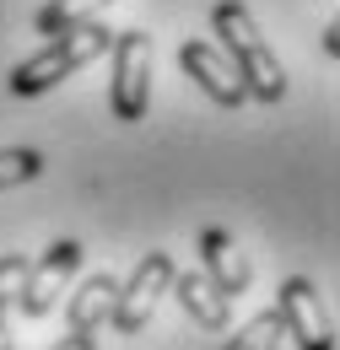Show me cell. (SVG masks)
Listing matches in <instances>:
<instances>
[{"instance_id":"4fadbf2b","label":"cell","mask_w":340,"mask_h":350,"mask_svg":"<svg viewBox=\"0 0 340 350\" xmlns=\"http://www.w3.org/2000/svg\"><path fill=\"white\" fill-rule=\"evenodd\" d=\"M276 340H281V312L270 307V312H259V318H249L232 340H227V350H276Z\"/></svg>"},{"instance_id":"6da1fadb","label":"cell","mask_w":340,"mask_h":350,"mask_svg":"<svg viewBox=\"0 0 340 350\" xmlns=\"http://www.w3.org/2000/svg\"><path fill=\"white\" fill-rule=\"evenodd\" d=\"M211 27H216V38L227 44V59H232L243 92H249L254 103H281V97H287V70H281V59L270 54L265 33L254 27L249 5H243V0H216Z\"/></svg>"},{"instance_id":"8fae6325","label":"cell","mask_w":340,"mask_h":350,"mask_svg":"<svg viewBox=\"0 0 340 350\" xmlns=\"http://www.w3.org/2000/svg\"><path fill=\"white\" fill-rule=\"evenodd\" d=\"M114 0H49L38 16H33V27H38L43 38H54V33H65V27H76V22H92L97 11H108Z\"/></svg>"},{"instance_id":"5bb4252c","label":"cell","mask_w":340,"mask_h":350,"mask_svg":"<svg viewBox=\"0 0 340 350\" xmlns=\"http://www.w3.org/2000/svg\"><path fill=\"white\" fill-rule=\"evenodd\" d=\"M27 264L33 259H22V254H5V259H0V312L16 302V291H22V280H27Z\"/></svg>"},{"instance_id":"30bf717a","label":"cell","mask_w":340,"mask_h":350,"mask_svg":"<svg viewBox=\"0 0 340 350\" xmlns=\"http://www.w3.org/2000/svg\"><path fill=\"white\" fill-rule=\"evenodd\" d=\"M114 291H119V280H114L108 269H103V275H86L82 286H76V297L65 302V329H71V334H103V329H108Z\"/></svg>"},{"instance_id":"52a82bcc","label":"cell","mask_w":340,"mask_h":350,"mask_svg":"<svg viewBox=\"0 0 340 350\" xmlns=\"http://www.w3.org/2000/svg\"><path fill=\"white\" fill-rule=\"evenodd\" d=\"M178 65H184V76L206 92L216 108H243V97H249V92H243V81H238V70H232L211 44L184 38V44H178Z\"/></svg>"},{"instance_id":"9c48e42d","label":"cell","mask_w":340,"mask_h":350,"mask_svg":"<svg viewBox=\"0 0 340 350\" xmlns=\"http://www.w3.org/2000/svg\"><path fill=\"white\" fill-rule=\"evenodd\" d=\"M168 291L178 297V307H184L200 329H227V323H232V297L216 291L206 269H184V275H173Z\"/></svg>"},{"instance_id":"2e32d148","label":"cell","mask_w":340,"mask_h":350,"mask_svg":"<svg viewBox=\"0 0 340 350\" xmlns=\"http://www.w3.org/2000/svg\"><path fill=\"white\" fill-rule=\"evenodd\" d=\"M324 54H340V27H335V22L324 27Z\"/></svg>"},{"instance_id":"3957f363","label":"cell","mask_w":340,"mask_h":350,"mask_svg":"<svg viewBox=\"0 0 340 350\" xmlns=\"http://www.w3.org/2000/svg\"><path fill=\"white\" fill-rule=\"evenodd\" d=\"M114 81H108V108L119 124H141L151 108V38L146 33H114Z\"/></svg>"},{"instance_id":"8992f818","label":"cell","mask_w":340,"mask_h":350,"mask_svg":"<svg viewBox=\"0 0 340 350\" xmlns=\"http://www.w3.org/2000/svg\"><path fill=\"white\" fill-rule=\"evenodd\" d=\"M76 269H82V243H76V237L49 243L43 259L27 264V280H22V291H16V307H22L27 318H43L49 307L65 297V286L76 280Z\"/></svg>"},{"instance_id":"ba28073f","label":"cell","mask_w":340,"mask_h":350,"mask_svg":"<svg viewBox=\"0 0 340 350\" xmlns=\"http://www.w3.org/2000/svg\"><path fill=\"white\" fill-rule=\"evenodd\" d=\"M200 269L211 275V286L221 297H243L249 291V280H254V269L243 259V248L221 232V226H206L200 232Z\"/></svg>"},{"instance_id":"7a4b0ae2","label":"cell","mask_w":340,"mask_h":350,"mask_svg":"<svg viewBox=\"0 0 340 350\" xmlns=\"http://www.w3.org/2000/svg\"><path fill=\"white\" fill-rule=\"evenodd\" d=\"M114 44V33L92 16V22H76V27H65V33H54L38 54H27L22 65H11V76H5V87L11 97H43L49 87H60L65 76H76L82 65H92L97 54H108Z\"/></svg>"},{"instance_id":"277c9868","label":"cell","mask_w":340,"mask_h":350,"mask_svg":"<svg viewBox=\"0 0 340 350\" xmlns=\"http://www.w3.org/2000/svg\"><path fill=\"white\" fill-rule=\"evenodd\" d=\"M173 275H178V269H173V254H162V248H151L146 259L130 269V280H119L114 307H108L114 334H141V329L151 323V312H157V302L168 297Z\"/></svg>"},{"instance_id":"5b68a950","label":"cell","mask_w":340,"mask_h":350,"mask_svg":"<svg viewBox=\"0 0 340 350\" xmlns=\"http://www.w3.org/2000/svg\"><path fill=\"white\" fill-rule=\"evenodd\" d=\"M276 297H281V302H276L281 334H292L298 350H335V318H330V307H324V297H319L313 280L292 275V280H281Z\"/></svg>"},{"instance_id":"9a60e30c","label":"cell","mask_w":340,"mask_h":350,"mask_svg":"<svg viewBox=\"0 0 340 350\" xmlns=\"http://www.w3.org/2000/svg\"><path fill=\"white\" fill-rule=\"evenodd\" d=\"M49 350H97V334H65L60 345H49Z\"/></svg>"},{"instance_id":"7c38bea8","label":"cell","mask_w":340,"mask_h":350,"mask_svg":"<svg viewBox=\"0 0 340 350\" xmlns=\"http://www.w3.org/2000/svg\"><path fill=\"white\" fill-rule=\"evenodd\" d=\"M38 173H43V151H33V146H5L0 151V189L33 183Z\"/></svg>"},{"instance_id":"e0dca14e","label":"cell","mask_w":340,"mask_h":350,"mask_svg":"<svg viewBox=\"0 0 340 350\" xmlns=\"http://www.w3.org/2000/svg\"><path fill=\"white\" fill-rule=\"evenodd\" d=\"M0 350H11V323H5V312H0Z\"/></svg>"}]
</instances>
